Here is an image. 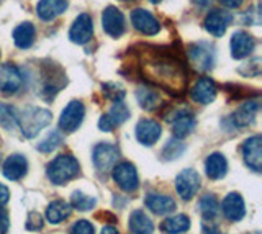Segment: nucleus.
Returning a JSON list of instances; mask_svg holds the SVG:
<instances>
[{
	"instance_id": "obj_1",
	"label": "nucleus",
	"mask_w": 262,
	"mask_h": 234,
	"mask_svg": "<svg viewBox=\"0 0 262 234\" xmlns=\"http://www.w3.org/2000/svg\"><path fill=\"white\" fill-rule=\"evenodd\" d=\"M146 58L141 61L143 76L149 82L169 93L179 95L184 92L187 84V72L184 62L169 50L144 46Z\"/></svg>"
},
{
	"instance_id": "obj_2",
	"label": "nucleus",
	"mask_w": 262,
	"mask_h": 234,
	"mask_svg": "<svg viewBox=\"0 0 262 234\" xmlns=\"http://www.w3.org/2000/svg\"><path fill=\"white\" fill-rule=\"evenodd\" d=\"M80 172L79 160L71 154H59L48 164L46 175L54 185H64L76 179Z\"/></svg>"
},
{
	"instance_id": "obj_3",
	"label": "nucleus",
	"mask_w": 262,
	"mask_h": 234,
	"mask_svg": "<svg viewBox=\"0 0 262 234\" xmlns=\"http://www.w3.org/2000/svg\"><path fill=\"white\" fill-rule=\"evenodd\" d=\"M53 120V113L46 108L27 107L18 115V128L25 138H35Z\"/></svg>"
},
{
	"instance_id": "obj_4",
	"label": "nucleus",
	"mask_w": 262,
	"mask_h": 234,
	"mask_svg": "<svg viewBox=\"0 0 262 234\" xmlns=\"http://www.w3.org/2000/svg\"><path fill=\"white\" fill-rule=\"evenodd\" d=\"M66 84H68V79L57 64L48 62L41 66V87L38 93H41L43 99L51 100Z\"/></svg>"
},
{
	"instance_id": "obj_5",
	"label": "nucleus",
	"mask_w": 262,
	"mask_h": 234,
	"mask_svg": "<svg viewBox=\"0 0 262 234\" xmlns=\"http://www.w3.org/2000/svg\"><path fill=\"white\" fill-rule=\"evenodd\" d=\"M188 59L199 71H210L215 66V48L210 43L199 41L188 46Z\"/></svg>"
},
{
	"instance_id": "obj_6",
	"label": "nucleus",
	"mask_w": 262,
	"mask_h": 234,
	"mask_svg": "<svg viewBox=\"0 0 262 234\" xmlns=\"http://www.w3.org/2000/svg\"><path fill=\"white\" fill-rule=\"evenodd\" d=\"M118 156H120L118 146H115L112 143H98L94 148L92 160L98 172H108L117 164Z\"/></svg>"
},
{
	"instance_id": "obj_7",
	"label": "nucleus",
	"mask_w": 262,
	"mask_h": 234,
	"mask_svg": "<svg viewBox=\"0 0 262 234\" xmlns=\"http://www.w3.org/2000/svg\"><path fill=\"white\" fill-rule=\"evenodd\" d=\"M85 116V107L80 100H72L66 105L61 113L59 128L64 133H74L82 125Z\"/></svg>"
},
{
	"instance_id": "obj_8",
	"label": "nucleus",
	"mask_w": 262,
	"mask_h": 234,
	"mask_svg": "<svg viewBox=\"0 0 262 234\" xmlns=\"http://www.w3.org/2000/svg\"><path fill=\"white\" fill-rule=\"evenodd\" d=\"M200 175L193 169H184L176 177V190L179 197L185 201L192 200L196 195V192L200 190Z\"/></svg>"
},
{
	"instance_id": "obj_9",
	"label": "nucleus",
	"mask_w": 262,
	"mask_h": 234,
	"mask_svg": "<svg viewBox=\"0 0 262 234\" xmlns=\"http://www.w3.org/2000/svg\"><path fill=\"white\" fill-rule=\"evenodd\" d=\"M113 180L125 192H135L139 187L138 171L131 162H120L113 166Z\"/></svg>"
},
{
	"instance_id": "obj_10",
	"label": "nucleus",
	"mask_w": 262,
	"mask_h": 234,
	"mask_svg": "<svg viewBox=\"0 0 262 234\" xmlns=\"http://www.w3.org/2000/svg\"><path fill=\"white\" fill-rule=\"evenodd\" d=\"M169 123L172 125V134L176 139H184L193 131L195 128V116L188 108H180L167 116Z\"/></svg>"
},
{
	"instance_id": "obj_11",
	"label": "nucleus",
	"mask_w": 262,
	"mask_h": 234,
	"mask_svg": "<svg viewBox=\"0 0 262 234\" xmlns=\"http://www.w3.org/2000/svg\"><path fill=\"white\" fill-rule=\"evenodd\" d=\"M23 85V76L20 69L13 64L7 62L0 66V92L2 93H16Z\"/></svg>"
},
{
	"instance_id": "obj_12",
	"label": "nucleus",
	"mask_w": 262,
	"mask_h": 234,
	"mask_svg": "<svg viewBox=\"0 0 262 234\" xmlns=\"http://www.w3.org/2000/svg\"><path fill=\"white\" fill-rule=\"evenodd\" d=\"M94 35V21L92 17L87 13H80L79 17L74 20L72 27L69 30V38L72 43L76 44H85L90 41Z\"/></svg>"
},
{
	"instance_id": "obj_13",
	"label": "nucleus",
	"mask_w": 262,
	"mask_h": 234,
	"mask_svg": "<svg viewBox=\"0 0 262 234\" xmlns=\"http://www.w3.org/2000/svg\"><path fill=\"white\" fill-rule=\"evenodd\" d=\"M131 25L136 31L146 36H154L159 33L161 25L152 15L144 9H135L131 12Z\"/></svg>"
},
{
	"instance_id": "obj_14",
	"label": "nucleus",
	"mask_w": 262,
	"mask_h": 234,
	"mask_svg": "<svg viewBox=\"0 0 262 234\" xmlns=\"http://www.w3.org/2000/svg\"><path fill=\"white\" fill-rule=\"evenodd\" d=\"M102 27L106 35L118 38L125 33V17L117 7H106L102 13Z\"/></svg>"
},
{
	"instance_id": "obj_15",
	"label": "nucleus",
	"mask_w": 262,
	"mask_h": 234,
	"mask_svg": "<svg viewBox=\"0 0 262 234\" xmlns=\"http://www.w3.org/2000/svg\"><path fill=\"white\" fill-rule=\"evenodd\" d=\"M260 144H262V138L257 136H252V138L246 139L243 144V159L246 166L249 169H252L254 172H260L262 169V149H260Z\"/></svg>"
},
{
	"instance_id": "obj_16",
	"label": "nucleus",
	"mask_w": 262,
	"mask_h": 234,
	"mask_svg": "<svg viewBox=\"0 0 262 234\" xmlns=\"http://www.w3.org/2000/svg\"><path fill=\"white\" fill-rule=\"evenodd\" d=\"M220 209L223 212V216L228 221H241L244 215H246V206H244V200L237 192H231L225 197L223 203H221Z\"/></svg>"
},
{
	"instance_id": "obj_17",
	"label": "nucleus",
	"mask_w": 262,
	"mask_h": 234,
	"mask_svg": "<svg viewBox=\"0 0 262 234\" xmlns=\"http://www.w3.org/2000/svg\"><path fill=\"white\" fill-rule=\"evenodd\" d=\"M233 21V15L225 10H213L205 18V30L213 36H223L229 23Z\"/></svg>"
},
{
	"instance_id": "obj_18",
	"label": "nucleus",
	"mask_w": 262,
	"mask_h": 234,
	"mask_svg": "<svg viewBox=\"0 0 262 234\" xmlns=\"http://www.w3.org/2000/svg\"><path fill=\"white\" fill-rule=\"evenodd\" d=\"M192 100L202 105H208L216 99V85L210 77H202L190 90Z\"/></svg>"
},
{
	"instance_id": "obj_19",
	"label": "nucleus",
	"mask_w": 262,
	"mask_h": 234,
	"mask_svg": "<svg viewBox=\"0 0 262 234\" xmlns=\"http://www.w3.org/2000/svg\"><path fill=\"white\" fill-rule=\"evenodd\" d=\"M257 111H259V102L257 100H248L246 103H243L231 116H229V122H231V125L236 128L249 126L254 120H256Z\"/></svg>"
},
{
	"instance_id": "obj_20",
	"label": "nucleus",
	"mask_w": 262,
	"mask_h": 234,
	"mask_svg": "<svg viewBox=\"0 0 262 234\" xmlns=\"http://www.w3.org/2000/svg\"><path fill=\"white\" fill-rule=\"evenodd\" d=\"M161 125L154 122V120L146 118L136 125V138L144 146H152L154 143H158V139L161 138Z\"/></svg>"
},
{
	"instance_id": "obj_21",
	"label": "nucleus",
	"mask_w": 262,
	"mask_h": 234,
	"mask_svg": "<svg viewBox=\"0 0 262 234\" xmlns=\"http://www.w3.org/2000/svg\"><path fill=\"white\" fill-rule=\"evenodd\" d=\"M256 41L246 31H236L231 36V56L234 59H244L254 51Z\"/></svg>"
},
{
	"instance_id": "obj_22",
	"label": "nucleus",
	"mask_w": 262,
	"mask_h": 234,
	"mask_svg": "<svg viewBox=\"0 0 262 234\" xmlns=\"http://www.w3.org/2000/svg\"><path fill=\"white\" fill-rule=\"evenodd\" d=\"M4 175L8 180H20L23 179L28 172V160L21 154H12L5 160L4 169H2Z\"/></svg>"
},
{
	"instance_id": "obj_23",
	"label": "nucleus",
	"mask_w": 262,
	"mask_h": 234,
	"mask_svg": "<svg viewBox=\"0 0 262 234\" xmlns=\"http://www.w3.org/2000/svg\"><path fill=\"white\" fill-rule=\"evenodd\" d=\"M68 9V0H39L36 5V13L41 20L49 21L62 15Z\"/></svg>"
},
{
	"instance_id": "obj_24",
	"label": "nucleus",
	"mask_w": 262,
	"mask_h": 234,
	"mask_svg": "<svg viewBox=\"0 0 262 234\" xmlns=\"http://www.w3.org/2000/svg\"><path fill=\"white\" fill-rule=\"evenodd\" d=\"M144 203L156 215H169L177 208L174 198L167 195H159V193H147Z\"/></svg>"
},
{
	"instance_id": "obj_25",
	"label": "nucleus",
	"mask_w": 262,
	"mask_h": 234,
	"mask_svg": "<svg viewBox=\"0 0 262 234\" xmlns=\"http://www.w3.org/2000/svg\"><path fill=\"white\" fill-rule=\"evenodd\" d=\"M205 172H207L208 179L220 180L223 179L228 172V160L221 152H213L205 160Z\"/></svg>"
},
{
	"instance_id": "obj_26",
	"label": "nucleus",
	"mask_w": 262,
	"mask_h": 234,
	"mask_svg": "<svg viewBox=\"0 0 262 234\" xmlns=\"http://www.w3.org/2000/svg\"><path fill=\"white\" fill-rule=\"evenodd\" d=\"M128 228L131 234H152L154 232V223L143 209H135L129 215Z\"/></svg>"
},
{
	"instance_id": "obj_27",
	"label": "nucleus",
	"mask_w": 262,
	"mask_h": 234,
	"mask_svg": "<svg viewBox=\"0 0 262 234\" xmlns=\"http://www.w3.org/2000/svg\"><path fill=\"white\" fill-rule=\"evenodd\" d=\"M71 212H72V208L68 201L54 200L46 208V218L51 224H59V223L68 220V218L71 216Z\"/></svg>"
},
{
	"instance_id": "obj_28",
	"label": "nucleus",
	"mask_w": 262,
	"mask_h": 234,
	"mask_svg": "<svg viewBox=\"0 0 262 234\" xmlns=\"http://www.w3.org/2000/svg\"><path fill=\"white\" fill-rule=\"evenodd\" d=\"M36 30L31 23H21L13 30V41L20 50H27L33 43H35Z\"/></svg>"
},
{
	"instance_id": "obj_29",
	"label": "nucleus",
	"mask_w": 262,
	"mask_h": 234,
	"mask_svg": "<svg viewBox=\"0 0 262 234\" xmlns=\"http://www.w3.org/2000/svg\"><path fill=\"white\" fill-rule=\"evenodd\" d=\"M190 228V218L187 215H176L164 220L161 224V231L166 234H180Z\"/></svg>"
},
{
	"instance_id": "obj_30",
	"label": "nucleus",
	"mask_w": 262,
	"mask_h": 234,
	"mask_svg": "<svg viewBox=\"0 0 262 234\" xmlns=\"http://www.w3.org/2000/svg\"><path fill=\"white\" fill-rule=\"evenodd\" d=\"M136 99H138V103L141 105V108H144L147 111L156 110V108H158L159 102H161L159 93L151 87H138Z\"/></svg>"
},
{
	"instance_id": "obj_31",
	"label": "nucleus",
	"mask_w": 262,
	"mask_h": 234,
	"mask_svg": "<svg viewBox=\"0 0 262 234\" xmlns=\"http://www.w3.org/2000/svg\"><path fill=\"white\" fill-rule=\"evenodd\" d=\"M0 126L7 131H13L18 128V113L12 105L0 103Z\"/></svg>"
},
{
	"instance_id": "obj_32",
	"label": "nucleus",
	"mask_w": 262,
	"mask_h": 234,
	"mask_svg": "<svg viewBox=\"0 0 262 234\" xmlns=\"http://www.w3.org/2000/svg\"><path fill=\"white\" fill-rule=\"evenodd\" d=\"M200 212L207 221H213L220 213V203L213 193H207L200 198Z\"/></svg>"
},
{
	"instance_id": "obj_33",
	"label": "nucleus",
	"mask_w": 262,
	"mask_h": 234,
	"mask_svg": "<svg viewBox=\"0 0 262 234\" xmlns=\"http://www.w3.org/2000/svg\"><path fill=\"white\" fill-rule=\"evenodd\" d=\"M71 206H74L79 212H89L97 205V200L94 197H89L82 192H74L71 197Z\"/></svg>"
},
{
	"instance_id": "obj_34",
	"label": "nucleus",
	"mask_w": 262,
	"mask_h": 234,
	"mask_svg": "<svg viewBox=\"0 0 262 234\" xmlns=\"http://www.w3.org/2000/svg\"><path fill=\"white\" fill-rule=\"evenodd\" d=\"M185 151V144L180 141V139H170L167 141V144L164 146L162 152H161V156L164 160H174L177 157L182 156V152Z\"/></svg>"
},
{
	"instance_id": "obj_35",
	"label": "nucleus",
	"mask_w": 262,
	"mask_h": 234,
	"mask_svg": "<svg viewBox=\"0 0 262 234\" xmlns=\"http://www.w3.org/2000/svg\"><path fill=\"white\" fill-rule=\"evenodd\" d=\"M106 115H108L113 120V123L118 126V125H123L129 118V110L123 102H115V105Z\"/></svg>"
},
{
	"instance_id": "obj_36",
	"label": "nucleus",
	"mask_w": 262,
	"mask_h": 234,
	"mask_svg": "<svg viewBox=\"0 0 262 234\" xmlns=\"http://www.w3.org/2000/svg\"><path fill=\"white\" fill-rule=\"evenodd\" d=\"M61 143H62V136H61V133L59 131H51L49 133L46 138L41 141L39 144H38V151H41V152H53L54 149H57L61 146Z\"/></svg>"
},
{
	"instance_id": "obj_37",
	"label": "nucleus",
	"mask_w": 262,
	"mask_h": 234,
	"mask_svg": "<svg viewBox=\"0 0 262 234\" xmlns=\"http://www.w3.org/2000/svg\"><path fill=\"white\" fill-rule=\"evenodd\" d=\"M102 88H103V95L108 100H112L113 103L115 102H123V99H125V95H126L125 88H123L121 85H118V84H115V82H106V84L102 85Z\"/></svg>"
},
{
	"instance_id": "obj_38",
	"label": "nucleus",
	"mask_w": 262,
	"mask_h": 234,
	"mask_svg": "<svg viewBox=\"0 0 262 234\" xmlns=\"http://www.w3.org/2000/svg\"><path fill=\"white\" fill-rule=\"evenodd\" d=\"M27 229L28 231H39L43 228V216H41L38 212H31L27 218Z\"/></svg>"
},
{
	"instance_id": "obj_39",
	"label": "nucleus",
	"mask_w": 262,
	"mask_h": 234,
	"mask_svg": "<svg viewBox=\"0 0 262 234\" xmlns=\"http://www.w3.org/2000/svg\"><path fill=\"white\" fill-rule=\"evenodd\" d=\"M94 232L95 231L92 223H89L87 220H79L71 229V234H94Z\"/></svg>"
},
{
	"instance_id": "obj_40",
	"label": "nucleus",
	"mask_w": 262,
	"mask_h": 234,
	"mask_svg": "<svg viewBox=\"0 0 262 234\" xmlns=\"http://www.w3.org/2000/svg\"><path fill=\"white\" fill-rule=\"evenodd\" d=\"M117 126L113 123V120L108 116V115H103L100 120H98V128H100L102 131H106V133H110V131H113V128Z\"/></svg>"
},
{
	"instance_id": "obj_41",
	"label": "nucleus",
	"mask_w": 262,
	"mask_h": 234,
	"mask_svg": "<svg viewBox=\"0 0 262 234\" xmlns=\"http://www.w3.org/2000/svg\"><path fill=\"white\" fill-rule=\"evenodd\" d=\"M8 224H10V221H8V215L4 212V209H0V234H5L8 231Z\"/></svg>"
},
{
	"instance_id": "obj_42",
	"label": "nucleus",
	"mask_w": 262,
	"mask_h": 234,
	"mask_svg": "<svg viewBox=\"0 0 262 234\" xmlns=\"http://www.w3.org/2000/svg\"><path fill=\"white\" fill-rule=\"evenodd\" d=\"M8 198H10V192H8V189L5 187V185L0 183V206L7 205Z\"/></svg>"
},
{
	"instance_id": "obj_43",
	"label": "nucleus",
	"mask_w": 262,
	"mask_h": 234,
	"mask_svg": "<svg viewBox=\"0 0 262 234\" xmlns=\"http://www.w3.org/2000/svg\"><path fill=\"white\" fill-rule=\"evenodd\" d=\"M220 4L228 7V9H237V7H241L243 0H220Z\"/></svg>"
},
{
	"instance_id": "obj_44",
	"label": "nucleus",
	"mask_w": 262,
	"mask_h": 234,
	"mask_svg": "<svg viewBox=\"0 0 262 234\" xmlns=\"http://www.w3.org/2000/svg\"><path fill=\"white\" fill-rule=\"evenodd\" d=\"M100 234H120V232H118L117 228H115V226H105Z\"/></svg>"
},
{
	"instance_id": "obj_45",
	"label": "nucleus",
	"mask_w": 262,
	"mask_h": 234,
	"mask_svg": "<svg viewBox=\"0 0 262 234\" xmlns=\"http://www.w3.org/2000/svg\"><path fill=\"white\" fill-rule=\"evenodd\" d=\"M195 4H199L200 7H207V5H210L211 4V0H193Z\"/></svg>"
},
{
	"instance_id": "obj_46",
	"label": "nucleus",
	"mask_w": 262,
	"mask_h": 234,
	"mask_svg": "<svg viewBox=\"0 0 262 234\" xmlns=\"http://www.w3.org/2000/svg\"><path fill=\"white\" fill-rule=\"evenodd\" d=\"M203 234H223V232L218 231V229H205Z\"/></svg>"
},
{
	"instance_id": "obj_47",
	"label": "nucleus",
	"mask_w": 262,
	"mask_h": 234,
	"mask_svg": "<svg viewBox=\"0 0 262 234\" xmlns=\"http://www.w3.org/2000/svg\"><path fill=\"white\" fill-rule=\"evenodd\" d=\"M151 2H152V4H158V2H161V0H151Z\"/></svg>"
}]
</instances>
